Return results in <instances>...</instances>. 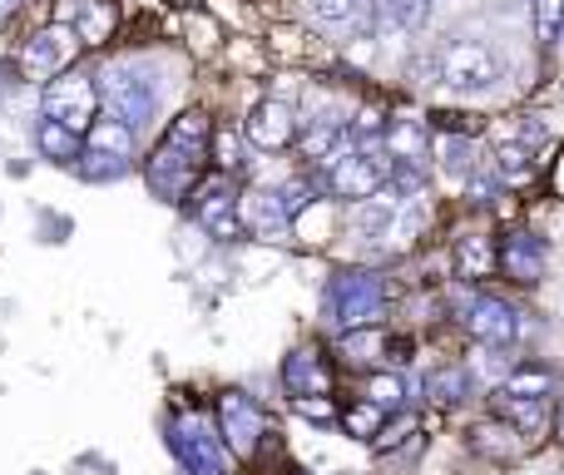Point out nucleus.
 <instances>
[{
    "label": "nucleus",
    "mask_w": 564,
    "mask_h": 475,
    "mask_svg": "<svg viewBox=\"0 0 564 475\" xmlns=\"http://www.w3.org/2000/svg\"><path fill=\"white\" fill-rule=\"evenodd\" d=\"M169 451L188 475H228V466H234V451L224 446L218 427L198 411H184V417L169 421Z\"/></svg>",
    "instance_id": "nucleus-1"
},
{
    "label": "nucleus",
    "mask_w": 564,
    "mask_h": 475,
    "mask_svg": "<svg viewBox=\"0 0 564 475\" xmlns=\"http://www.w3.org/2000/svg\"><path fill=\"white\" fill-rule=\"evenodd\" d=\"M95 85H99V109H105L109 119H124L134 134L154 119L159 89H154V79H144L134 65H109Z\"/></svg>",
    "instance_id": "nucleus-2"
},
{
    "label": "nucleus",
    "mask_w": 564,
    "mask_h": 475,
    "mask_svg": "<svg viewBox=\"0 0 564 475\" xmlns=\"http://www.w3.org/2000/svg\"><path fill=\"white\" fill-rule=\"evenodd\" d=\"M381 302H387L381 298V278H371V272H341V278L327 282L322 307H327V322L337 332H357L381 317Z\"/></svg>",
    "instance_id": "nucleus-3"
},
{
    "label": "nucleus",
    "mask_w": 564,
    "mask_h": 475,
    "mask_svg": "<svg viewBox=\"0 0 564 475\" xmlns=\"http://www.w3.org/2000/svg\"><path fill=\"white\" fill-rule=\"evenodd\" d=\"M40 109H45V119H55V125L75 129V134L85 139L89 125L99 119V85L89 75H75V69H65V75H55L45 85V95H40Z\"/></svg>",
    "instance_id": "nucleus-4"
},
{
    "label": "nucleus",
    "mask_w": 564,
    "mask_h": 475,
    "mask_svg": "<svg viewBox=\"0 0 564 475\" xmlns=\"http://www.w3.org/2000/svg\"><path fill=\"white\" fill-rule=\"evenodd\" d=\"M263 431H268V421H263V411H258L253 397H243V391H224V397H218V436H224V446L234 451V461L253 456Z\"/></svg>",
    "instance_id": "nucleus-5"
},
{
    "label": "nucleus",
    "mask_w": 564,
    "mask_h": 475,
    "mask_svg": "<svg viewBox=\"0 0 564 475\" xmlns=\"http://www.w3.org/2000/svg\"><path fill=\"white\" fill-rule=\"evenodd\" d=\"M441 79L451 89H486L500 79V55L486 40H456V45L441 55Z\"/></svg>",
    "instance_id": "nucleus-6"
},
{
    "label": "nucleus",
    "mask_w": 564,
    "mask_h": 475,
    "mask_svg": "<svg viewBox=\"0 0 564 475\" xmlns=\"http://www.w3.org/2000/svg\"><path fill=\"white\" fill-rule=\"evenodd\" d=\"M198 169H204V154L178 149V144L164 139V149L149 159L144 179H149V188H154V198H164V204H184V194L198 184Z\"/></svg>",
    "instance_id": "nucleus-7"
},
{
    "label": "nucleus",
    "mask_w": 564,
    "mask_h": 475,
    "mask_svg": "<svg viewBox=\"0 0 564 475\" xmlns=\"http://www.w3.org/2000/svg\"><path fill=\"white\" fill-rule=\"evenodd\" d=\"M75 45H79L75 25H50V30H40V35H30L25 50H20L25 79H45L50 85L55 75H65V65L75 60Z\"/></svg>",
    "instance_id": "nucleus-8"
},
{
    "label": "nucleus",
    "mask_w": 564,
    "mask_h": 475,
    "mask_svg": "<svg viewBox=\"0 0 564 475\" xmlns=\"http://www.w3.org/2000/svg\"><path fill=\"white\" fill-rule=\"evenodd\" d=\"M460 307H466L470 337L486 342V347H510V342L520 337V312L510 307V302H500V298H460Z\"/></svg>",
    "instance_id": "nucleus-9"
},
{
    "label": "nucleus",
    "mask_w": 564,
    "mask_h": 475,
    "mask_svg": "<svg viewBox=\"0 0 564 475\" xmlns=\"http://www.w3.org/2000/svg\"><path fill=\"white\" fill-rule=\"evenodd\" d=\"M496 268L506 272L510 282H540L545 278V268H550V252H545V238H535V234H506L500 238V248H496Z\"/></svg>",
    "instance_id": "nucleus-10"
},
{
    "label": "nucleus",
    "mask_w": 564,
    "mask_h": 475,
    "mask_svg": "<svg viewBox=\"0 0 564 475\" xmlns=\"http://www.w3.org/2000/svg\"><path fill=\"white\" fill-rule=\"evenodd\" d=\"M238 218H243L248 234L263 238V242H288L292 238V218H288V208H282V198L273 194V188H253V194L238 198Z\"/></svg>",
    "instance_id": "nucleus-11"
},
{
    "label": "nucleus",
    "mask_w": 564,
    "mask_h": 475,
    "mask_svg": "<svg viewBox=\"0 0 564 475\" xmlns=\"http://www.w3.org/2000/svg\"><path fill=\"white\" fill-rule=\"evenodd\" d=\"M243 139L253 149H268V154H278V149H288L292 139H297V115H292L282 99H263V105H253V115H248Z\"/></svg>",
    "instance_id": "nucleus-12"
},
{
    "label": "nucleus",
    "mask_w": 564,
    "mask_h": 475,
    "mask_svg": "<svg viewBox=\"0 0 564 475\" xmlns=\"http://www.w3.org/2000/svg\"><path fill=\"white\" fill-rule=\"evenodd\" d=\"M381 179H387V169L371 164L367 154H341L337 164L327 169V184L337 198H351V204H367V198L381 194Z\"/></svg>",
    "instance_id": "nucleus-13"
},
{
    "label": "nucleus",
    "mask_w": 564,
    "mask_h": 475,
    "mask_svg": "<svg viewBox=\"0 0 564 475\" xmlns=\"http://www.w3.org/2000/svg\"><path fill=\"white\" fill-rule=\"evenodd\" d=\"M282 381H288V391L292 397H322V391L332 387V371L322 367V357L317 352H292L288 361H282Z\"/></svg>",
    "instance_id": "nucleus-14"
},
{
    "label": "nucleus",
    "mask_w": 564,
    "mask_h": 475,
    "mask_svg": "<svg viewBox=\"0 0 564 475\" xmlns=\"http://www.w3.org/2000/svg\"><path fill=\"white\" fill-rule=\"evenodd\" d=\"M238 214V194H234V184H228V174H214L208 184H198V198H194V218L204 228H214V224H224V218H234Z\"/></svg>",
    "instance_id": "nucleus-15"
},
{
    "label": "nucleus",
    "mask_w": 564,
    "mask_h": 475,
    "mask_svg": "<svg viewBox=\"0 0 564 475\" xmlns=\"http://www.w3.org/2000/svg\"><path fill=\"white\" fill-rule=\"evenodd\" d=\"M35 149L50 164H79V159H85V139H79L75 129L55 125V119H40L35 125Z\"/></svg>",
    "instance_id": "nucleus-16"
},
{
    "label": "nucleus",
    "mask_w": 564,
    "mask_h": 475,
    "mask_svg": "<svg viewBox=\"0 0 564 475\" xmlns=\"http://www.w3.org/2000/svg\"><path fill=\"white\" fill-rule=\"evenodd\" d=\"M85 149H89V154L129 159V154H134V129H129L124 119H109V115H99L95 125H89V134H85Z\"/></svg>",
    "instance_id": "nucleus-17"
},
{
    "label": "nucleus",
    "mask_w": 564,
    "mask_h": 475,
    "mask_svg": "<svg viewBox=\"0 0 564 475\" xmlns=\"http://www.w3.org/2000/svg\"><path fill=\"white\" fill-rule=\"evenodd\" d=\"M456 268H460L466 282L490 278V268H496V242H490L486 234H466L456 242Z\"/></svg>",
    "instance_id": "nucleus-18"
},
{
    "label": "nucleus",
    "mask_w": 564,
    "mask_h": 475,
    "mask_svg": "<svg viewBox=\"0 0 564 475\" xmlns=\"http://www.w3.org/2000/svg\"><path fill=\"white\" fill-rule=\"evenodd\" d=\"M208 139H214V125H208L204 109H188V115H178L174 125H169V144H178V149L208 154Z\"/></svg>",
    "instance_id": "nucleus-19"
},
{
    "label": "nucleus",
    "mask_w": 564,
    "mask_h": 475,
    "mask_svg": "<svg viewBox=\"0 0 564 475\" xmlns=\"http://www.w3.org/2000/svg\"><path fill=\"white\" fill-rule=\"evenodd\" d=\"M381 144H387L391 159L406 164V159H416L421 149H426V125H421V119H397V125H387V139H381Z\"/></svg>",
    "instance_id": "nucleus-20"
},
{
    "label": "nucleus",
    "mask_w": 564,
    "mask_h": 475,
    "mask_svg": "<svg viewBox=\"0 0 564 475\" xmlns=\"http://www.w3.org/2000/svg\"><path fill=\"white\" fill-rule=\"evenodd\" d=\"M476 446L496 461H510V456H520L525 436H520L516 427H506V421H486V427H476Z\"/></svg>",
    "instance_id": "nucleus-21"
},
{
    "label": "nucleus",
    "mask_w": 564,
    "mask_h": 475,
    "mask_svg": "<svg viewBox=\"0 0 564 475\" xmlns=\"http://www.w3.org/2000/svg\"><path fill=\"white\" fill-rule=\"evenodd\" d=\"M397 208H401V204H391L387 194L367 198V204L357 208V234H361V238H387L391 224H397Z\"/></svg>",
    "instance_id": "nucleus-22"
},
{
    "label": "nucleus",
    "mask_w": 564,
    "mask_h": 475,
    "mask_svg": "<svg viewBox=\"0 0 564 475\" xmlns=\"http://www.w3.org/2000/svg\"><path fill=\"white\" fill-rule=\"evenodd\" d=\"M341 139H347V134H341V125H312L307 129V134H302V154H307V159H317V164H337V149H341Z\"/></svg>",
    "instance_id": "nucleus-23"
},
{
    "label": "nucleus",
    "mask_w": 564,
    "mask_h": 475,
    "mask_svg": "<svg viewBox=\"0 0 564 475\" xmlns=\"http://www.w3.org/2000/svg\"><path fill=\"white\" fill-rule=\"evenodd\" d=\"M496 174L506 179V184H525V179L535 174V154H530L520 139H510V144L496 149Z\"/></svg>",
    "instance_id": "nucleus-24"
},
{
    "label": "nucleus",
    "mask_w": 564,
    "mask_h": 475,
    "mask_svg": "<svg viewBox=\"0 0 564 475\" xmlns=\"http://www.w3.org/2000/svg\"><path fill=\"white\" fill-rule=\"evenodd\" d=\"M466 387H470V377L460 367H441V371L426 377V397L436 401V407H456V401H466Z\"/></svg>",
    "instance_id": "nucleus-25"
},
{
    "label": "nucleus",
    "mask_w": 564,
    "mask_h": 475,
    "mask_svg": "<svg viewBox=\"0 0 564 475\" xmlns=\"http://www.w3.org/2000/svg\"><path fill=\"white\" fill-rule=\"evenodd\" d=\"M109 30H115V6H109V0H95V6H89L85 15L75 20L79 45H105Z\"/></svg>",
    "instance_id": "nucleus-26"
},
{
    "label": "nucleus",
    "mask_w": 564,
    "mask_h": 475,
    "mask_svg": "<svg viewBox=\"0 0 564 475\" xmlns=\"http://www.w3.org/2000/svg\"><path fill=\"white\" fill-rule=\"evenodd\" d=\"M208 154H214L218 174H238V169H243V134H238V129H214Z\"/></svg>",
    "instance_id": "nucleus-27"
},
{
    "label": "nucleus",
    "mask_w": 564,
    "mask_h": 475,
    "mask_svg": "<svg viewBox=\"0 0 564 475\" xmlns=\"http://www.w3.org/2000/svg\"><path fill=\"white\" fill-rule=\"evenodd\" d=\"M367 401L377 411H397L401 401H406V381H401L397 371H377V377L367 381Z\"/></svg>",
    "instance_id": "nucleus-28"
},
{
    "label": "nucleus",
    "mask_w": 564,
    "mask_h": 475,
    "mask_svg": "<svg viewBox=\"0 0 564 475\" xmlns=\"http://www.w3.org/2000/svg\"><path fill=\"white\" fill-rule=\"evenodd\" d=\"M381 417H387V411H377L371 401H357V407L341 411V431H347V436H357V441H377Z\"/></svg>",
    "instance_id": "nucleus-29"
},
{
    "label": "nucleus",
    "mask_w": 564,
    "mask_h": 475,
    "mask_svg": "<svg viewBox=\"0 0 564 475\" xmlns=\"http://www.w3.org/2000/svg\"><path fill=\"white\" fill-rule=\"evenodd\" d=\"M500 411L516 421L520 436H535L545 427V401H520V397H500Z\"/></svg>",
    "instance_id": "nucleus-30"
},
{
    "label": "nucleus",
    "mask_w": 564,
    "mask_h": 475,
    "mask_svg": "<svg viewBox=\"0 0 564 475\" xmlns=\"http://www.w3.org/2000/svg\"><path fill=\"white\" fill-rule=\"evenodd\" d=\"M500 397L545 401V397H550V371H540V367H525V371H516V377L506 381V391H500Z\"/></svg>",
    "instance_id": "nucleus-31"
},
{
    "label": "nucleus",
    "mask_w": 564,
    "mask_h": 475,
    "mask_svg": "<svg viewBox=\"0 0 564 475\" xmlns=\"http://www.w3.org/2000/svg\"><path fill=\"white\" fill-rule=\"evenodd\" d=\"M535 35L545 45L564 40V0H535Z\"/></svg>",
    "instance_id": "nucleus-32"
},
{
    "label": "nucleus",
    "mask_w": 564,
    "mask_h": 475,
    "mask_svg": "<svg viewBox=\"0 0 564 475\" xmlns=\"http://www.w3.org/2000/svg\"><path fill=\"white\" fill-rule=\"evenodd\" d=\"M341 352H347V361H371L381 352V332H371V327L341 332Z\"/></svg>",
    "instance_id": "nucleus-33"
},
{
    "label": "nucleus",
    "mask_w": 564,
    "mask_h": 475,
    "mask_svg": "<svg viewBox=\"0 0 564 475\" xmlns=\"http://www.w3.org/2000/svg\"><path fill=\"white\" fill-rule=\"evenodd\" d=\"M79 174H85V179H95V184H105V179H119V174H124V159L89 154V149H85V159H79Z\"/></svg>",
    "instance_id": "nucleus-34"
},
{
    "label": "nucleus",
    "mask_w": 564,
    "mask_h": 475,
    "mask_svg": "<svg viewBox=\"0 0 564 475\" xmlns=\"http://www.w3.org/2000/svg\"><path fill=\"white\" fill-rule=\"evenodd\" d=\"M361 0H312V15L322 20V25H347L351 15H357Z\"/></svg>",
    "instance_id": "nucleus-35"
},
{
    "label": "nucleus",
    "mask_w": 564,
    "mask_h": 475,
    "mask_svg": "<svg viewBox=\"0 0 564 475\" xmlns=\"http://www.w3.org/2000/svg\"><path fill=\"white\" fill-rule=\"evenodd\" d=\"M391 20H397L401 30H416L421 20H426V0H391Z\"/></svg>",
    "instance_id": "nucleus-36"
},
{
    "label": "nucleus",
    "mask_w": 564,
    "mask_h": 475,
    "mask_svg": "<svg viewBox=\"0 0 564 475\" xmlns=\"http://www.w3.org/2000/svg\"><path fill=\"white\" fill-rule=\"evenodd\" d=\"M436 154H441V169H456V174H460V169H466V154H470V144H466V139H436Z\"/></svg>",
    "instance_id": "nucleus-37"
},
{
    "label": "nucleus",
    "mask_w": 564,
    "mask_h": 475,
    "mask_svg": "<svg viewBox=\"0 0 564 475\" xmlns=\"http://www.w3.org/2000/svg\"><path fill=\"white\" fill-rule=\"evenodd\" d=\"M292 411H297V417H307V421H332V417H337V407H332L327 397H292Z\"/></svg>",
    "instance_id": "nucleus-38"
},
{
    "label": "nucleus",
    "mask_w": 564,
    "mask_h": 475,
    "mask_svg": "<svg viewBox=\"0 0 564 475\" xmlns=\"http://www.w3.org/2000/svg\"><path fill=\"white\" fill-rule=\"evenodd\" d=\"M357 139H387V119L377 109H361L357 115Z\"/></svg>",
    "instance_id": "nucleus-39"
},
{
    "label": "nucleus",
    "mask_w": 564,
    "mask_h": 475,
    "mask_svg": "<svg viewBox=\"0 0 564 475\" xmlns=\"http://www.w3.org/2000/svg\"><path fill=\"white\" fill-rule=\"evenodd\" d=\"M406 431H416V427H411V421H397V427H381V431H377V441H371V451H391L401 436H406Z\"/></svg>",
    "instance_id": "nucleus-40"
},
{
    "label": "nucleus",
    "mask_w": 564,
    "mask_h": 475,
    "mask_svg": "<svg viewBox=\"0 0 564 475\" xmlns=\"http://www.w3.org/2000/svg\"><path fill=\"white\" fill-rule=\"evenodd\" d=\"M540 139H545V125H535V119H525V125H520V144H525V149H535Z\"/></svg>",
    "instance_id": "nucleus-41"
},
{
    "label": "nucleus",
    "mask_w": 564,
    "mask_h": 475,
    "mask_svg": "<svg viewBox=\"0 0 564 475\" xmlns=\"http://www.w3.org/2000/svg\"><path fill=\"white\" fill-rule=\"evenodd\" d=\"M490 194H496V179H486V174L470 179V198H490Z\"/></svg>",
    "instance_id": "nucleus-42"
},
{
    "label": "nucleus",
    "mask_w": 564,
    "mask_h": 475,
    "mask_svg": "<svg viewBox=\"0 0 564 475\" xmlns=\"http://www.w3.org/2000/svg\"><path fill=\"white\" fill-rule=\"evenodd\" d=\"M20 10V0H0V20H10Z\"/></svg>",
    "instance_id": "nucleus-43"
},
{
    "label": "nucleus",
    "mask_w": 564,
    "mask_h": 475,
    "mask_svg": "<svg viewBox=\"0 0 564 475\" xmlns=\"http://www.w3.org/2000/svg\"><path fill=\"white\" fill-rule=\"evenodd\" d=\"M555 436H560V446H564V407H560V417H555Z\"/></svg>",
    "instance_id": "nucleus-44"
},
{
    "label": "nucleus",
    "mask_w": 564,
    "mask_h": 475,
    "mask_svg": "<svg viewBox=\"0 0 564 475\" xmlns=\"http://www.w3.org/2000/svg\"><path fill=\"white\" fill-rule=\"evenodd\" d=\"M377 6H391V0H377Z\"/></svg>",
    "instance_id": "nucleus-45"
}]
</instances>
